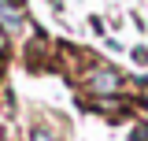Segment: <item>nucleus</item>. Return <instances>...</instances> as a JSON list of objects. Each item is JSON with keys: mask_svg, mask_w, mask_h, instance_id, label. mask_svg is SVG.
<instances>
[{"mask_svg": "<svg viewBox=\"0 0 148 141\" xmlns=\"http://www.w3.org/2000/svg\"><path fill=\"white\" fill-rule=\"evenodd\" d=\"M34 141H56V138L48 134V130H34Z\"/></svg>", "mask_w": 148, "mask_h": 141, "instance_id": "7ed1b4c3", "label": "nucleus"}, {"mask_svg": "<svg viewBox=\"0 0 148 141\" xmlns=\"http://www.w3.org/2000/svg\"><path fill=\"white\" fill-rule=\"evenodd\" d=\"M0 26H4V30H18V26H22V8H18V0H0Z\"/></svg>", "mask_w": 148, "mask_h": 141, "instance_id": "f03ea898", "label": "nucleus"}, {"mask_svg": "<svg viewBox=\"0 0 148 141\" xmlns=\"http://www.w3.org/2000/svg\"><path fill=\"white\" fill-rule=\"evenodd\" d=\"M89 86L96 89V93H115V89L122 86V78L111 67H96V70H89Z\"/></svg>", "mask_w": 148, "mask_h": 141, "instance_id": "f257e3e1", "label": "nucleus"}]
</instances>
